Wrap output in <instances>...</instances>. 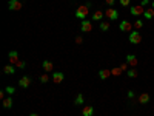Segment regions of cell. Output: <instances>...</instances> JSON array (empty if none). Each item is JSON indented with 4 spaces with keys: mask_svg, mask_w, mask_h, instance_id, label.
Listing matches in <instances>:
<instances>
[{
    "mask_svg": "<svg viewBox=\"0 0 154 116\" xmlns=\"http://www.w3.org/2000/svg\"><path fill=\"white\" fill-rule=\"evenodd\" d=\"M133 26H134V30H137V31H139V30L142 28V26H143V20H142V19L134 20V22H133Z\"/></svg>",
    "mask_w": 154,
    "mask_h": 116,
    "instance_id": "7402d4cb",
    "label": "cell"
},
{
    "mask_svg": "<svg viewBox=\"0 0 154 116\" xmlns=\"http://www.w3.org/2000/svg\"><path fill=\"white\" fill-rule=\"evenodd\" d=\"M103 16H105V13H102L100 10H97V11L93 14V20H94V22H100V20L103 19Z\"/></svg>",
    "mask_w": 154,
    "mask_h": 116,
    "instance_id": "ac0fdd59",
    "label": "cell"
},
{
    "mask_svg": "<svg viewBox=\"0 0 154 116\" xmlns=\"http://www.w3.org/2000/svg\"><path fill=\"white\" fill-rule=\"evenodd\" d=\"M110 22H100V30L102 31H108V30H110Z\"/></svg>",
    "mask_w": 154,
    "mask_h": 116,
    "instance_id": "603a6c76",
    "label": "cell"
},
{
    "mask_svg": "<svg viewBox=\"0 0 154 116\" xmlns=\"http://www.w3.org/2000/svg\"><path fill=\"white\" fill-rule=\"evenodd\" d=\"M151 8H153V10H154V0H153V2H151Z\"/></svg>",
    "mask_w": 154,
    "mask_h": 116,
    "instance_id": "d590c367",
    "label": "cell"
},
{
    "mask_svg": "<svg viewBox=\"0 0 154 116\" xmlns=\"http://www.w3.org/2000/svg\"><path fill=\"white\" fill-rule=\"evenodd\" d=\"M82 115H83V116H93V115H94V107L85 105L83 109H82Z\"/></svg>",
    "mask_w": 154,
    "mask_h": 116,
    "instance_id": "4fadbf2b",
    "label": "cell"
},
{
    "mask_svg": "<svg viewBox=\"0 0 154 116\" xmlns=\"http://www.w3.org/2000/svg\"><path fill=\"white\" fill-rule=\"evenodd\" d=\"M8 8H10V11H20L23 8V3L20 0H10L8 2Z\"/></svg>",
    "mask_w": 154,
    "mask_h": 116,
    "instance_id": "277c9868",
    "label": "cell"
},
{
    "mask_svg": "<svg viewBox=\"0 0 154 116\" xmlns=\"http://www.w3.org/2000/svg\"><path fill=\"white\" fill-rule=\"evenodd\" d=\"M105 17H106L108 20H117V19H119V11L114 10V8L108 6V10L105 11Z\"/></svg>",
    "mask_w": 154,
    "mask_h": 116,
    "instance_id": "3957f363",
    "label": "cell"
},
{
    "mask_svg": "<svg viewBox=\"0 0 154 116\" xmlns=\"http://www.w3.org/2000/svg\"><path fill=\"white\" fill-rule=\"evenodd\" d=\"M42 68L45 73H51V71L54 70V64L51 60H43V64H42Z\"/></svg>",
    "mask_w": 154,
    "mask_h": 116,
    "instance_id": "7c38bea8",
    "label": "cell"
},
{
    "mask_svg": "<svg viewBox=\"0 0 154 116\" xmlns=\"http://www.w3.org/2000/svg\"><path fill=\"white\" fill-rule=\"evenodd\" d=\"M5 94H6V91H5V90H2V91H0V99H2V101H3L5 97H6Z\"/></svg>",
    "mask_w": 154,
    "mask_h": 116,
    "instance_id": "d6a6232c",
    "label": "cell"
},
{
    "mask_svg": "<svg viewBox=\"0 0 154 116\" xmlns=\"http://www.w3.org/2000/svg\"><path fill=\"white\" fill-rule=\"evenodd\" d=\"M134 97H136V93H134L133 90H130V91H128V99H134Z\"/></svg>",
    "mask_w": 154,
    "mask_h": 116,
    "instance_id": "f546056e",
    "label": "cell"
},
{
    "mask_svg": "<svg viewBox=\"0 0 154 116\" xmlns=\"http://www.w3.org/2000/svg\"><path fill=\"white\" fill-rule=\"evenodd\" d=\"M130 13H131V16L139 17V16H143L145 8H143L142 5H134V6H131V8H130Z\"/></svg>",
    "mask_w": 154,
    "mask_h": 116,
    "instance_id": "8992f818",
    "label": "cell"
},
{
    "mask_svg": "<svg viewBox=\"0 0 154 116\" xmlns=\"http://www.w3.org/2000/svg\"><path fill=\"white\" fill-rule=\"evenodd\" d=\"M82 42H83V39L80 37V36H77V37H76V43H79V45H80V43H82Z\"/></svg>",
    "mask_w": 154,
    "mask_h": 116,
    "instance_id": "836d02e7",
    "label": "cell"
},
{
    "mask_svg": "<svg viewBox=\"0 0 154 116\" xmlns=\"http://www.w3.org/2000/svg\"><path fill=\"white\" fill-rule=\"evenodd\" d=\"M122 73H123V71L120 70V67H117V68H113V70H111V74H113V76H120Z\"/></svg>",
    "mask_w": 154,
    "mask_h": 116,
    "instance_id": "cb8c5ba5",
    "label": "cell"
},
{
    "mask_svg": "<svg viewBox=\"0 0 154 116\" xmlns=\"http://www.w3.org/2000/svg\"><path fill=\"white\" fill-rule=\"evenodd\" d=\"M52 82L54 84H62L63 79H65V74L62 73V71H52Z\"/></svg>",
    "mask_w": 154,
    "mask_h": 116,
    "instance_id": "9c48e42d",
    "label": "cell"
},
{
    "mask_svg": "<svg viewBox=\"0 0 154 116\" xmlns=\"http://www.w3.org/2000/svg\"><path fill=\"white\" fill-rule=\"evenodd\" d=\"M137 57H136L134 54H126V64H128L131 68H136V65H137Z\"/></svg>",
    "mask_w": 154,
    "mask_h": 116,
    "instance_id": "8fae6325",
    "label": "cell"
},
{
    "mask_svg": "<svg viewBox=\"0 0 154 116\" xmlns=\"http://www.w3.org/2000/svg\"><path fill=\"white\" fill-rule=\"evenodd\" d=\"M83 101H85V96H83L82 93H79V94L76 96V99H74V104H76V105H83Z\"/></svg>",
    "mask_w": 154,
    "mask_h": 116,
    "instance_id": "d6986e66",
    "label": "cell"
},
{
    "mask_svg": "<svg viewBox=\"0 0 154 116\" xmlns=\"http://www.w3.org/2000/svg\"><path fill=\"white\" fill-rule=\"evenodd\" d=\"M48 81H49V76H48V73H45V74H42V76H40V82H42V84H46Z\"/></svg>",
    "mask_w": 154,
    "mask_h": 116,
    "instance_id": "484cf974",
    "label": "cell"
},
{
    "mask_svg": "<svg viewBox=\"0 0 154 116\" xmlns=\"http://www.w3.org/2000/svg\"><path fill=\"white\" fill-rule=\"evenodd\" d=\"M120 5H122V6H125V8H126V6H130V0H120Z\"/></svg>",
    "mask_w": 154,
    "mask_h": 116,
    "instance_id": "f1b7e54d",
    "label": "cell"
},
{
    "mask_svg": "<svg viewBox=\"0 0 154 116\" xmlns=\"http://www.w3.org/2000/svg\"><path fill=\"white\" fill-rule=\"evenodd\" d=\"M111 76V70H100V71H99V77H100L102 79V81H105V79H108V77H110Z\"/></svg>",
    "mask_w": 154,
    "mask_h": 116,
    "instance_id": "2e32d148",
    "label": "cell"
},
{
    "mask_svg": "<svg viewBox=\"0 0 154 116\" xmlns=\"http://www.w3.org/2000/svg\"><path fill=\"white\" fill-rule=\"evenodd\" d=\"M8 59H10V64H11V65H15L17 62L20 60V57H19V53H17L15 50L10 51V53H8Z\"/></svg>",
    "mask_w": 154,
    "mask_h": 116,
    "instance_id": "30bf717a",
    "label": "cell"
},
{
    "mask_svg": "<svg viewBox=\"0 0 154 116\" xmlns=\"http://www.w3.org/2000/svg\"><path fill=\"white\" fill-rule=\"evenodd\" d=\"M128 40L133 43V45H137V43L142 42V34H140L137 30H134V31H131V34L128 36Z\"/></svg>",
    "mask_w": 154,
    "mask_h": 116,
    "instance_id": "7a4b0ae2",
    "label": "cell"
},
{
    "mask_svg": "<svg viewBox=\"0 0 154 116\" xmlns=\"http://www.w3.org/2000/svg\"><path fill=\"white\" fill-rule=\"evenodd\" d=\"M25 67H26V64H25V60H22V59L15 64V68H17V70H23Z\"/></svg>",
    "mask_w": 154,
    "mask_h": 116,
    "instance_id": "d4e9b609",
    "label": "cell"
},
{
    "mask_svg": "<svg viewBox=\"0 0 154 116\" xmlns=\"http://www.w3.org/2000/svg\"><path fill=\"white\" fill-rule=\"evenodd\" d=\"M105 2H106V5L110 6V8H113V6H114V3H116V0H105Z\"/></svg>",
    "mask_w": 154,
    "mask_h": 116,
    "instance_id": "83f0119b",
    "label": "cell"
},
{
    "mask_svg": "<svg viewBox=\"0 0 154 116\" xmlns=\"http://www.w3.org/2000/svg\"><path fill=\"white\" fill-rule=\"evenodd\" d=\"M80 30H82V33H91L93 31V22L91 20H82V23H80Z\"/></svg>",
    "mask_w": 154,
    "mask_h": 116,
    "instance_id": "52a82bcc",
    "label": "cell"
},
{
    "mask_svg": "<svg viewBox=\"0 0 154 116\" xmlns=\"http://www.w3.org/2000/svg\"><path fill=\"white\" fill-rule=\"evenodd\" d=\"M15 65H11V64H8V65H5L3 67V73L5 74H14L15 73Z\"/></svg>",
    "mask_w": 154,
    "mask_h": 116,
    "instance_id": "5bb4252c",
    "label": "cell"
},
{
    "mask_svg": "<svg viewBox=\"0 0 154 116\" xmlns=\"http://www.w3.org/2000/svg\"><path fill=\"white\" fill-rule=\"evenodd\" d=\"M120 70H122V71H126V70H128V64H126V62H125V64H122V65H120Z\"/></svg>",
    "mask_w": 154,
    "mask_h": 116,
    "instance_id": "4dcf8cb0",
    "label": "cell"
},
{
    "mask_svg": "<svg viewBox=\"0 0 154 116\" xmlns=\"http://www.w3.org/2000/svg\"><path fill=\"white\" fill-rule=\"evenodd\" d=\"M29 116H39V113H31Z\"/></svg>",
    "mask_w": 154,
    "mask_h": 116,
    "instance_id": "e575fe53",
    "label": "cell"
},
{
    "mask_svg": "<svg viewBox=\"0 0 154 116\" xmlns=\"http://www.w3.org/2000/svg\"><path fill=\"white\" fill-rule=\"evenodd\" d=\"M137 101H139V104H148V102H150V94H148V93H142V94L137 97Z\"/></svg>",
    "mask_w": 154,
    "mask_h": 116,
    "instance_id": "e0dca14e",
    "label": "cell"
},
{
    "mask_svg": "<svg viewBox=\"0 0 154 116\" xmlns=\"http://www.w3.org/2000/svg\"><path fill=\"white\" fill-rule=\"evenodd\" d=\"M126 74H128V77H131V79L139 76V73H137V70H136V68H130L128 71H126Z\"/></svg>",
    "mask_w": 154,
    "mask_h": 116,
    "instance_id": "44dd1931",
    "label": "cell"
},
{
    "mask_svg": "<svg viewBox=\"0 0 154 116\" xmlns=\"http://www.w3.org/2000/svg\"><path fill=\"white\" fill-rule=\"evenodd\" d=\"M2 104H3V109H8V110L13 109V97L11 96H6Z\"/></svg>",
    "mask_w": 154,
    "mask_h": 116,
    "instance_id": "9a60e30c",
    "label": "cell"
},
{
    "mask_svg": "<svg viewBox=\"0 0 154 116\" xmlns=\"http://www.w3.org/2000/svg\"><path fill=\"white\" fill-rule=\"evenodd\" d=\"M143 16H145V19H147V20H151L153 17H154V10H153V8H150V10H145Z\"/></svg>",
    "mask_w": 154,
    "mask_h": 116,
    "instance_id": "ffe728a7",
    "label": "cell"
},
{
    "mask_svg": "<svg viewBox=\"0 0 154 116\" xmlns=\"http://www.w3.org/2000/svg\"><path fill=\"white\" fill-rule=\"evenodd\" d=\"M150 3H151V2H150V0H142V2H140V5H142L143 8H145V6H147V5H150Z\"/></svg>",
    "mask_w": 154,
    "mask_h": 116,
    "instance_id": "1f68e13d",
    "label": "cell"
},
{
    "mask_svg": "<svg viewBox=\"0 0 154 116\" xmlns=\"http://www.w3.org/2000/svg\"><path fill=\"white\" fill-rule=\"evenodd\" d=\"M88 6L86 5H82V6H79L77 10H76V17L80 20H85L86 19V16H88Z\"/></svg>",
    "mask_w": 154,
    "mask_h": 116,
    "instance_id": "6da1fadb",
    "label": "cell"
},
{
    "mask_svg": "<svg viewBox=\"0 0 154 116\" xmlns=\"http://www.w3.org/2000/svg\"><path fill=\"white\" fill-rule=\"evenodd\" d=\"M119 28H120V31H122V33H131L134 26H133V22L122 20V22L119 23Z\"/></svg>",
    "mask_w": 154,
    "mask_h": 116,
    "instance_id": "5b68a950",
    "label": "cell"
},
{
    "mask_svg": "<svg viewBox=\"0 0 154 116\" xmlns=\"http://www.w3.org/2000/svg\"><path fill=\"white\" fill-rule=\"evenodd\" d=\"M5 91H6V94H8V96H11V94H14L15 88H14V87H6V88H5Z\"/></svg>",
    "mask_w": 154,
    "mask_h": 116,
    "instance_id": "4316f807",
    "label": "cell"
},
{
    "mask_svg": "<svg viewBox=\"0 0 154 116\" xmlns=\"http://www.w3.org/2000/svg\"><path fill=\"white\" fill-rule=\"evenodd\" d=\"M31 84H32V79H31L29 76H22V77L19 79V87H20V88H28Z\"/></svg>",
    "mask_w": 154,
    "mask_h": 116,
    "instance_id": "ba28073f",
    "label": "cell"
}]
</instances>
